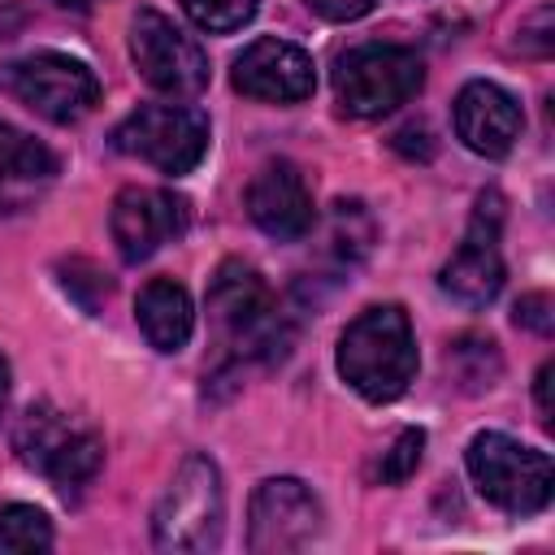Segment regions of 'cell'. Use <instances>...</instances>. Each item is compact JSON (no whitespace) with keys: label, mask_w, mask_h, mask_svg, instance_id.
<instances>
[{"label":"cell","mask_w":555,"mask_h":555,"mask_svg":"<svg viewBox=\"0 0 555 555\" xmlns=\"http://www.w3.org/2000/svg\"><path fill=\"white\" fill-rule=\"evenodd\" d=\"M247 217L278 243L304 238L317 221L312 191L291 160H269L247 186Z\"/></svg>","instance_id":"5bb4252c"},{"label":"cell","mask_w":555,"mask_h":555,"mask_svg":"<svg viewBox=\"0 0 555 555\" xmlns=\"http://www.w3.org/2000/svg\"><path fill=\"white\" fill-rule=\"evenodd\" d=\"M421 451H425V434H421V429H403V434L390 442V451H382L377 481H386V486L408 481V477L416 473V464H421Z\"/></svg>","instance_id":"44dd1931"},{"label":"cell","mask_w":555,"mask_h":555,"mask_svg":"<svg viewBox=\"0 0 555 555\" xmlns=\"http://www.w3.org/2000/svg\"><path fill=\"white\" fill-rule=\"evenodd\" d=\"M520 52H529V56H546L551 52V9H538L520 26Z\"/></svg>","instance_id":"cb8c5ba5"},{"label":"cell","mask_w":555,"mask_h":555,"mask_svg":"<svg viewBox=\"0 0 555 555\" xmlns=\"http://www.w3.org/2000/svg\"><path fill=\"white\" fill-rule=\"evenodd\" d=\"M455 134L477 156H507L520 139V104L499 82H468L455 95Z\"/></svg>","instance_id":"9a60e30c"},{"label":"cell","mask_w":555,"mask_h":555,"mask_svg":"<svg viewBox=\"0 0 555 555\" xmlns=\"http://www.w3.org/2000/svg\"><path fill=\"white\" fill-rule=\"evenodd\" d=\"M338 373L369 403L399 399L416 377V334L399 304L364 308L338 338Z\"/></svg>","instance_id":"6da1fadb"},{"label":"cell","mask_w":555,"mask_h":555,"mask_svg":"<svg viewBox=\"0 0 555 555\" xmlns=\"http://www.w3.org/2000/svg\"><path fill=\"white\" fill-rule=\"evenodd\" d=\"M551 295H520V304H516V325H525V330H533V334H551V325H555V317H551Z\"/></svg>","instance_id":"603a6c76"},{"label":"cell","mask_w":555,"mask_h":555,"mask_svg":"<svg viewBox=\"0 0 555 555\" xmlns=\"http://www.w3.org/2000/svg\"><path fill=\"white\" fill-rule=\"evenodd\" d=\"M234 87L251 100L269 104H299L317 87L312 56L291 39H256L234 56Z\"/></svg>","instance_id":"4fadbf2b"},{"label":"cell","mask_w":555,"mask_h":555,"mask_svg":"<svg viewBox=\"0 0 555 555\" xmlns=\"http://www.w3.org/2000/svg\"><path fill=\"white\" fill-rule=\"evenodd\" d=\"M61 4H69V9H87L91 0H61Z\"/></svg>","instance_id":"83f0119b"},{"label":"cell","mask_w":555,"mask_h":555,"mask_svg":"<svg viewBox=\"0 0 555 555\" xmlns=\"http://www.w3.org/2000/svg\"><path fill=\"white\" fill-rule=\"evenodd\" d=\"M221 525H225L221 473L208 455H186L152 512V542L173 555H204L217 551Z\"/></svg>","instance_id":"3957f363"},{"label":"cell","mask_w":555,"mask_h":555,"mask_svg":"<svg viewBox=\"0 0 555 555\" xmlns=\"http://www.w3.org/2000/svg\"><path fill=\"white\" fill-rule=\"evenodd\" d=\"M208 312L221 330V338L251 360L278 364L291 351V321L278 312L273 291L264 286V278L243 264V260H225L212 282H208Z\"/></svg>","instance_id":"7a4b0ae2"},{"label":"cell","mask_w":555,"mask_h":555,"mask_svg":"<svg viewBox=\"0 0 555 555\" xmlns=\"http://www.w3.org/2000/svg\"><path fill=\"white\" fill-rule=\"evenodd\" d=\"M356 208H360V199H343L338 208H334V247L347 256V260H360L369 247H373V234L377 230H351V217H356Z\"/></svg>","instance_id":"7402d4cb"},{"label":"cell","mask_w":555,"mask_h":555,"mask_svg":"<svg viewBox=\"0 0 555 555\" xmlns=\"http://www.w3.org/2000/svg\"><path fill=\"white\" fill-rule=\"evenodd\" d=\"M182 9L199 30L225 35V30H238L243 22H251L260 0H182Z\"/></svg>","instance_id":"ffe728a7"},{"label":"cell","mask_w":555,"mask_h":555,"mask_svg":"<svg viewBox=\"0 0 555 555\" xmlns=\"http://www.w3.org/2000/svg\"><path fill=\"white\" fill-rule=\"evenodd\" d=\"M425 82V65L412 48L399 43H364L351 48L334 69L338 104L351 117H382L408 104Z\"/></svg>","instance_id":"5b68a950"},{"label":"cell","mask_w":555,"mask_h":555,"mask_svg":"<svg viewBox=\"0 0 555 555\" xmlns=\"http://www.w3.org/2000/svg\"><path fill=\"white\" fill-rule=\"evenodd\" d=\"M4 395H9V364L0 360V403H4Z\"/></svg>","instance_id":"4316f807"},{"label":"cell","mask_w":555,"mask_h":555,"mask_svg":"<svg viewBox=\"0 0 555 555\" xmlns=\"http://www.w3.org/2000/svg\"><path fill=\"white\" fill-rule=\"evenodd\" d=\"M0 82L17 104H26L30 113L61 121V126L87 117L100 100V82H95L91 65H82L78 56H65V52H30L22 61H9L0 69Z\"/></svg>","instance_id":"52a82bcc"},{"label":"cell","mask_w":555,"mask_h":555,"mask_svg":"<svg viewBox=\"0 0 555 555\" xmlns=\"http://www.w3.org/2000/svg\"><path fill=\"white\" fill-rule=\"evenodd\" d=\"M130 56L139 65V74L165 91V95H199L208 87V56L204 48L182 35L165 13L156 9H139L130 22Z\"/></svg>","instance_id":"9c48e42d"},{"label":"cell","mask_w":555,"mask_h":555,"mask_svg":"<svg viewBox=\"0 0 555 555\" xmlns=\"http://www.w3.org/2000/svg\"><path fill=\"white\" fill-rule=\"evenodd\" d=\"M186 217L191 212H186V199L182 195L152 191V186H126L113 199L108 230H113V243H117L121 260L139 264L152 251H160L169 238H178L186 230Z\"/></svg>","instance_id":"7c38bea8"},{"label":"cell","mask_w":555,"mask_h":555,"mask_svg":"<svg viewBox=\"0 0 555 555\" xmlns=\"http://www.w3.org/2000/svg\"><path fill=\"white\" fill-rule=\"evenodd\" d=\"M551 377H555V364L546 360L542 369H538V382H533V390H538V408H542V421L551 425V412H555V403H551Z\"/></svg>","instance_id":"484cf974"},{"label":"cell","mask_w":555,"mask_h":555,"mask_svg":"<svg viewBox=\"0 0 555 555\" xmlns=\"http://www.w3.org/2000/svg\"><path fill=\"white\" fill-rule=\"evenodd\" d=\"M52 546V520L30 503L0 507V551L4 555H30Z\"/></svg>","instance_id":"ac0fdd59"},{"label":"cell","mask_w":555,"mask_h":555,"mask_svg":"<svg viewBox=\"0 0 555 555\" xmlns=\"http://www.w3.org/2000/svg\"><path fill=\"white\" fill-rule=\"evenodd\" d=\"M499 225H503V199L486 191L473 208L468 234L455 247V256L442 264L438 286L464 304V308H486L503 291V256H499Z\"/></svg>","instance_id":"30bf717a"},{"label":"cell","mask_w":555,"mask_h":555,"mask_svg":"<svg viewBox=\"0 0 555 555\" xmlns=\"http://www.w3.org/2000/svg\"><path fill=\"white\" fill-rule=\"evenodd\" d=\"M17 451L30 468H39L48 481H56L61 490H78L100 473L104 460V442L95 438V429L78 425L74 416L39 403L22 416L17 425Z\"/></svg>","instance_id":"ba28073f"},{"label":"cell","mask_w":555,"mask_h":555,"mask_svg":"<svg viewBox=\"0 0 555 555\" xmlns=\"http://www.w3.org/2000/svg\"><path fill=\"white\" fill-rule=\"evenodd\" d=\"M468 477L481 490V499H490L494 507L512 512V516H533L551 503L555 490V468L551 455L538 447H525L507 434H477L468 442Z\"/></svg>","instance_id":"277c9868"},{"label":"cell","mask_w":555,"mask_h":555,"mask_svg":"<svg viewBox=\"0 0 555 555\" xmlns=\"http://www.w3.org/2000/svg\"><path fill=\"white\" fill-rule=\"evenodd\" d=\"M56 178V156L26 130L0 121V212L35 204Z\"/></svg>","instance_id":"2e32d148"},{"label":"cell","mask_w":555,"mask_h":555,"mask_svg":"<svg viewBox=\"0 0 555 555\" xmlns=\"http://www.w3.org/2000/svg\"><path fill=\"white\" fill-rule=\"evenodd\" d=\"M373 4H377V0H308V9L321 13L325 22H356V17H364Z\"/></svg>","instance_id":"d4e9b609"},{"label":"cell","mask_w":555,"mask_h":555,"mask_svg":"<svg viewBox=\"0 0 555 555\" xmlns=\"http://www.w3.org/2000/svg\"><path fill=\"white\" fill-rule=\"evenodd\" d=\"M447 364H451V373L460 377L464 390H490V386L499 382V369H503L494 343H490V338H477V334L460 338V343L451 347Z\"/></svg>","instance_id":"d6986e66"},{"label":"cell","mask_w":555,"mask_h":555,"mask_svg":"<svg viewBox=\"0 0 555 555\" xmlns=\"http://www.w3.org/2000/svg\"><path fill=\"white\" fill-rule=\"evenodd\" d=\"M113 147L147 160L160 173H191L208 152V117L191 104H139L117 130Z\"/></svg>","instance_id":"8992f818"},{"label":"cell","mask_w":555,"mask_h":555,"mask_svg":"<svg viewBox=\"0 0 555 555\" xmlns=\"http://www.w3.org/2000/svg\"><path fill=\"white\" fill-rule=\"evenodd\" d=\"M134 317H139V330L143 338L156 347V351H182L191 330H195V308H191V295L186 286H178L173 278H152L139 299H134Z\"/></svg>","instance_id":"e0dca14e"},{"label":"cell","mask_w":555,"mask_h":555,"mask_svg":"<svg viewBox=\"0 0 555 555\" xmlns=\"http://www.w3.org/2000/svg\"><path fill=\"white\" fill-rule=\"evenodd\" d=\"M321 533V503L295 477H269L251 494L247 512V546L256 555L304 551Z\"/></svg>","instance_id":"8fae6325"}]
</instances>
